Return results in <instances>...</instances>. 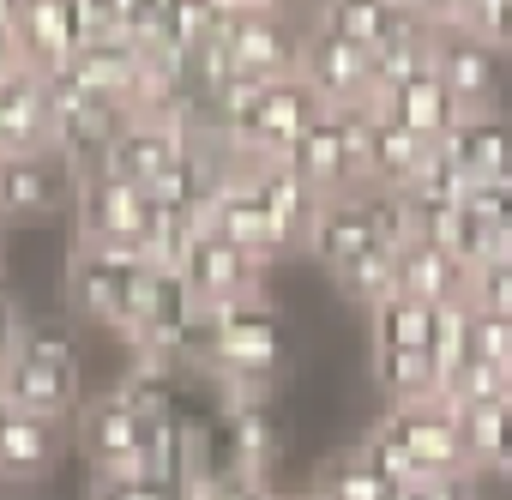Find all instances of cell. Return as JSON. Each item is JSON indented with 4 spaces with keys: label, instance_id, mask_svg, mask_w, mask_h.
<instances>
[{
    "label": "cell",
    "instance_id": "obj_1",
    "mask_svg": "<svg viewBox=\"0 0 512 500\" xmlns=\"http://www.w3.org/2000/svg\"><path fill=\"white\" fill-rule=\"evenodd\" d=\"M211 356L205 374L229 392V398H272L278 380L296 362V338L284 326V314L266 296H247L229 308H211Z\"/></svg>",
    "mask_w": 512,
    "mask_h": 500
},
{
    "label": "cell",
    "instance_id": "obj_2",
    "mask_svg": "<svg viewBox=\"0 0 512 500\" xmlns=\"http://www.w3.org/2000/svg\"><path fill=\"white\" fill-rule=\"evenodd\" d=\"M85 392V368H79V338L61 320H25V344L19 356L0 368V404L19 416H43V422H67L79 410Z\"/></svg>",
    "mask_w": 512,
    "mask_h": 500
},
{
    "label": "cell",
    "instance_id": "obj_3",
    "mask_svg": "<svg viewBox=\"0 0 512 500\" xmlns=\"http://www.w3.org/2000/svg\"><path fill=\"white\" fill-rule=\"evenodd\" d=\"M151 284V260L139 247H103V241H73V266H67V290L73 308L97 326H109L115 338L133 332L139 296Z\"/></svg>",
    "mask_w": 512,
    "mask_h": 500
},
{
    "label": "cell",
    "instance_id": "obj_4",
    "mask_svg": "<svg viewBox=\"0 0 512 500\" xmlns=\"http://www.w3.org/2000/svg\"><path fill=\"white\" fill-rule=\"evenodd\" d=\"M320 109H326V103H320L302 79H272L241 115L223 121L217 139H223V151L241 157V163H272V157H290V145L314 127Z\"/></svg>",
    "mask_w": 512,
    "mask_h": 500
},
{
    "label": "cell",
    "instance_id": "obj_5",
    "mask_svg": "<svg viewBox=\"0 0 512 500\" xmlns=\"http://www.w3.org/2000/svg\"><path fill=\"white\" fill-rule=\"evenodd\" d=\"M398 440V452L410 458L416 482H470V452H464V422L446 398H422V404H386L380 416Z\"/></svg>",
    "mask_w": 512,
    "mask_h": 500
},
{
    "label": "cell",
    "instance_id": "obj_6",
    "mask_svg": "<svg viewBox=\"0 0 512 500\" xmlns=\"http://www.w3.org/2000/svg\"><path fill=\"white\" fill-rule=\"evenodd\" d=\"M73 217H79V241H103V247H139L145 254V235H151V193L109 175V169H91L79 175V193H73Z\"/></svg>",
    "mask_w": 512,
    "mask_h": 500
},
{
    "label": "cell",
    "instance_id": "obj_7",
    "mask_svg": "<svg viewBox=\"0 0 512 500\" xmlns=\"http://www.w3.org/2000/svg\"><path fill=\"white\" fill-rule=\"evenodd\" d=\"M284 458V416L272 398H229L223 422H217V464L205 470H229L247 482H272Z\"/></svg>",
    "mask_w": 512,
    "mask_h": 500
},
{
    "label": "cell",
    "instance_id": "obj_8",
    "mask_svg": "<svg viewBox=\"0 0 512 500\" xmlns=\"http://www.w3.org/2000/svg\"><path fill=\"white\" fill-rule=\"evenodd\" d=\"M145 440H151V422H145L139 410H127L115 392H103V398H91V404L79 410V446H85V458L97 464V482L151 476Z\"/></svg>",
    "mask_w": 512,
    "mask_h": 500
},
{
    "label": "cell",
    "instance_id": "obj_9",
    "mask_svg": "<svg viewBox=\"0 0 512 500\" xmlns=\"http://www.w3.org/2000/svg\"><path fill=\"white\" fill-rule=\"evenodd\" d=\"M73 193H79V169L55 145L0 157V211H7V223H43V217L67 211Z\"/></svg>",
    "mask_w": 512,
    "mask_h": 500
},
{
    "label": "cell",
    "instance_id": "obj_10",
    "mask_svg": "<svg viewBox=\"0 0 512 500\" xmlns=\"http://www.w3.org/2000/svg\"><path fill=\"white\" fill-rule=\"evenodd\" d=\"M326 109H344V103H368L374 97V79H368V49L344 43L338 31H326L314 13H308V31H302V73H296Z\"/></svg>",
    "mask_w": 512,
    "mask_h": 500
},
{
    "label": "cell",
    "instance_id": "obj_11",
    "mask_svg": "<svg viewBox=\"0 0 512 500\" xmlns=\"http://www.w3.org/2000/svg\"><path fill=\"white\" fill-rule=\"evenodd\" d=\"M260 278L266 266L247 260L235 241H223L217 229H199V241L187 247V266H181V284L193 290V302L211 314V308H229V302H247L260 296Z\"/></svg>",
    "mask_w": 512,
    "mask_h": 500
},
{
    "label": "cell",
    "instance_id": "obj_12",
    "mask_svg": "<svg viewBox=\"0 0 512 500\" xmlns=\"http://www.w3.org/2000/svg\"><path fill=\"white\" fill-rule=\"evenodd\" d=\"M205 229H217L223 241H235L247 260H260V266H272L278 254H284V241H278V229H272V217L260 211V199H253V181H247V169L229 157L223 163V175H217V193H211V217H205Z\"/></svg>",
    "mask_w": 512,
    "mask_h": 500
},
{
    "label": "cell",
    "instance_id": "obj_13",
    "mask_svg": "<svg viewBox=\"0 0 512 500\" xmlns=\"http://www.w3.org/2000/svg\"><path fill=\"white\" fill-rule=\"evenodd\" d=\"M302 31H308V19H290V13H278V7H253V19L229 37L235 67H241L247 79H260V85L296 79V73H302Z\"/></svg>",
    "mask_w": 512,
    "mask_h": 500
},
{
    "label": "cell",
    "instance_id": "obj_14",
    "mask_svg": "<svg viewBox=\"0 0 512 500\" xmlns=\"http://www.w3.org/2000/svg\"><path fill=\"white\" fill-rule=\"evenodd\" d=\"M368 247H380V223H374V187H356V193H338V199H320V217H314V235H308V254L338 278L350 260H362Z\"/></svg>",
    "mask_w": 512,
    "mask_h": 500
},
{
    "label": "cell",
    "instance_id": "obj_15",
    "mask_svg": "<svg viewBox=\"0 0 512 500\" xmlns=\"http://www.w3.org/2000/svg\"><path fill=\"white\" fill-rule=\"evenodd\" d=\"M434 73H440V85L458 97L464 115H482V109H494V97H500V55H494L488 43H476L470 31H458V25L434 31Z\"/></svg>",
    "mask_w": 512,
    "mask_h": 500
},
{
    "label": "cell",
    "instance_id": "obj_16",
    "mask_svg": "<svg viewBox=\"0 0 512 500\" xmlns=\"http://www.w3.org/2000/svg\"><path fill=\"white\" fill-rule=\"evenodd\" d=\"M241 163V157H235ZM247 169V181H253V199H260V211L272 217V229H278V241H284V254L290 247H308V235H314V217H320V193L284 163V157H272V163H241Z\"/></svg>",
    "mask_w": 512,
    "mask_h": 500
},
{
    "label": "cell",
    "instance_id": "obj_17",
    "mask_svg": "<svg viewBox=\"0 0 512 500\" xmlns=\"http://www.w3.org/2000/svg\"><path fill=\"white\" fill-rule=\"evenodd\" d=\"M284 163H290L320 199H338V193H356V187H362V163H356V151H350V139H344V127H338L332 109L314 115V127L290 145Z\"/></svg>",
    "mask_w": 512,
    "mask_h": 500
},
{
    "label": "cell",
    "instance_id": "obj_18",
    "mask_svg": "<svg viewBox=\"0 0 512 500\" xmlns=\"http://www.w3.org/2000/svg\"><path fill=\"white\" fill-rule=\"evenodd\" d=\"M380 109H386L398 127H410L422 145H446V139H452V127L464 121L458 97L440 85V73H434V67H422V73H410L404 85L380 91Z\"/></svg>",
    "mask_w": 512,
    "mask_h": 500
},
{
    "label": "cell",
    "instance_id": "obj_19",
    "mask_svg": "<svg viewBox=\"0 0 512 500\" xmlns=\"http://www.w3.org/2000/svg\"><path fill=\"white\" fill-rule=\"evenodd\" d=\"M434 145H422L410 127H398L380 103H374V121H368V151H362V187H380V193H410V181L422 175Z\"/></svg>",
    "mask_w": 512,
    "mask_h": 500
},
{
    "label": "cell",
    "instance_id": "obj_20",
    "mask_svg": "<svg viewBox=\"0 0 512 500\" xmlns=\"http://www.w3.org/2000/svg\"><path fill=\"white\" fill-rule=\"evenodd\" d=\"M440 151H446V157L464 169V181H470V187H482V181H500V175H512V121H506L500 109L464 115Z\"/></svg>",
    "mask_w": 512,
    "mask_h": 500
},
{
    "label": "cell",
    "instance_id": "obj_21",
    "mask_svg": "<svg viewBox=\"0 0 512 500\" xmlns=\"http://www.w3.org/2000/svg\"><path fill=\"white\" fill-rule=\"evenodd\" d=\"M398 290L428 302V308H464L470 302V272L446 254V247H428V241H410L398 254Z\"/></svg>",
    "mask_w": 512,
    "mask_h": 500
},
{
    "label": "cell",
    "instance_id": "obj_22",
    "mask_svg": "<svg viewBox=\"0 0 512 500\" xmlns=\"http://www.w3.org/2000/svg\"><path fill=\"white\" fill-rule=\"evenodd\" d=\"M55 452H61V422L7 410V422H0V482H31V476H43L55 464Z\"/></svg>",
    "mask_w": 512,
    "mask_h": 500
},
{
    "label": "cell",
    "instance_id": "obj_23",
    "mask_svg": "<svg viewBox=\"0 0 512 500\" xmlns=\"http://www.w3.org/2000/svg\"><path fill=\"white\" fill-rule=\"evenodd\" d=\"M368 374L392 404H422L440 398V374L428 350H392V344H368Z\"/></svg>",
    "mask_w": 512,
    "mask_h": 500
},
{
    "label": "cell",
    "instance_id": "obj_24",
    "mask_svg": "<svg viewBox=\"0 0 512 500\" xmlns=\"http://www.w3.org/2000/svg\"><path fill=\"white\" fill-rule=\"evenodd\" d=\"M458 422H464L470 470H500V476H512V398H494V404L458 410Z\"/></svg>",
    "mask_w": 512,
    "mask_h": 500
},
{
    "label": "cell",
    "instance_id": "obj_25",
    "mask_svg": "<svg viewBox=\"0 0 512 500\" xmlns=\"http://www.w3.org/2000/svg\"><path fill=\"white\" fill-rule=\"evenodd\" d=\"M326 31H338L344 43H356V49H380L398 25H404V7H392V0H332V7H320L314 13Z\"/></svg>",
    "mask_w": 512,
    "mask_h": 500
},
{
    "label": "cell",
    "instance_id": "obj_26",
    "mask_svg": "<svg viewBox=\"0 0 512 500\" xmlns=\"http://www.w3.org/2000/svg\"><path fill=\"white\" fill-rule=\"evenodd\" d=\"M434 338V308L416 296H386L380 308H368V344H392V350H428Z\"/></svg>",
    "mask_w": 512,
    "mask_h": 500
},
{
    "label": "cell",
    "instance_id": "obj_27",
    "mask_svg": "<svg viewBox=\"0 0 512 500\" xmlns=\"http://www.w3.org/2000/svg\"><path fill=\"white\" fill-rule=\"evenodd\" d=\"M338 290L350 296V302H362V308H380L386 296H398V247H368L362 260H350L344 272H338Z\"/></svg>",
    "mask_w": 512,
    "mask_h": 500
},
{
    "label": "cell",
    "instance_id": "obj_28",
    "mask_svg": "<svg viewBox=\"0 0 512 500\" xmlns=\"http://www.w3.org/2000/svg\"><path fill=\"white\" fill-rule=\"evenodd\" d=\"M440 398H446L452 410H476V404L512 398V368H506V362H488V356H464V368L440 386Z\"/></svg>",
    "mask_w": 512,
    "mask_h": 500
},
{
    "label": "cell",
    "instance_id": "obj_29",
    "mask_svg": "<svg viewBox=\"0 0 512 500\" xmlns=\"http://www.w3.org/2000/svg\"><path fill=\"white\" fill-rule=\"evenodd\" d=\"M308 488H314V494H326V500H392V494H398L392 482H380V476L356 458V446H350V452H338V458H326V464H320V476H314Z\"/></svg>",
    "mask_w": 512,
    "mask_h": 500
},
{
    "label": "cell",
    "instance_id": "obj_30",
    "mask_svg": "<svg viewBox=\"0 0 512 500\" xmlns=\"http://www.w3.org/2000/svg\"><path fill=\"white\" fill-rule=\"evenodd\" d=\"M428 356H434L440 386L464 368V356H470V302H464V308H434V338H428Z\"/></svg>",
    "mask_w": 512,
    "mask_h": 500
},
{
    "label": "cell",
    "instance_id": "obj_31",
    "mask_svg": "<svg viewBox=\"0 0 512 500\" xmlns=\"http://www.w3.org/2000/svg\"><path fill=\"white\" fill-rule=\"evenodd\" d=\"M458 31H470L494 55H512V0H470L458 13Z\"/></svg>",
    "mask_w": 512,
    "mask_h": 500
},
{
    "label": "cell",
    "instance_id": "obj_32",
    "mask_svg": "<svg viewBox=\"0 0 512 500\" xmlns=\"http://www.w3.org/2000/svg\"><path fill=\"white\" fill-rule=\"evenodd\" d=\"M470 308H476V314H494V320L512 326V254L488 260V266L470 278Z\"/></svg>",
    "mask_w": 512,
    "mask_h": 500
},
{
    "label": "cell",
    "instance_id": "obj_33",
    "mask_svg": "<svg viewBox=\"0 0 512 500\" xmlns=\"http://www.w3.org/2000/svg\"><path fill=\"white\" fill-rule=\"evenodd\" d=\"M494 229H500V241H506V254H512V175H500V181H482V187H470L464 193Z\"/></svg>",
    "mask_w": 512,
    "mask_h": 500
},
{
    "label": "cell",
    "instance_id": "obj_34",
    "mask_svg": "<svg viewBox=\"0 0 512 500\" xmlns=\"http://www.w3.org/2000/svg\"><path fill=\"white\" fill-rule=\"evenodd\" d=\"M470 356H488V362H506L512 368V326L470 308Z\"/></svg>",
    "mask_w": 512,
    "mask_h": 500
},
{
    "label": "cell",
    "instance_id": "obj_35",
    "mask_svg": "<svg viewBox=\"0 0 512 500\" xmlns=\"http://www.w3.org/2000/svg\"><path fill=\"white\" fill-rule=\"evenodd\" d=\"M181 482H169V476H121V482H97V500H181Z\"/></svg>",
    "mask_w": 512,
    "mask_h": 500
},
{
    "label": "cell",
    "instance_id": "obj_36",
    "mask_svg": "<svg viewBox=\"0 0 512 500\" xmlns=\"http://www.w3.org/2000/svg\"><path fill=\"white\" fill-rule=\"evenodd\" d=\"M19 344H25V314H19V302L7 290H0V368L19 356Z\"/></svg>",
    "mask_w": 512,
    "mask_h": 500
},
{
    "label": "cell",
    "instance_id": "obj_37",
    "mask_svg": "<svg viewBox=\"0 0 512 500\" xmlns=\"http://www.w3.org/2000/svg\"><path fill=\"white\" fill-rule=\"evenodd\" d=\"M302 500H326V494H314V488H302Z\"/></svg>",
    "mask_w": 512,
    "mask_h": 500
},
{
    "label": "cell",
    "instance_id": "obj_38",
    "mask_svg": "<svg viewBox=\"0 0 512 500\" xmlns=\"http://www.w3.org/2000/svg\"><path fill=\"white\" fill-rule=\"evenodd\" d=\"M0 229H7V211H0Z\"/></svg>",
    "mask_w": 512,
    "mask_h": 500
},
{
    "label": "cell",
    "instance_id": "obj_39",
    "mask_svg": "<svg viewBox=\"0 0 512 500\" xmlns=\"http://www.w3.org/2000/svg\"><path fill=\"white\" fill-rule=\"evenodd\" d=\"M0 422H7V404H0Z\"/></svg>",
    "mask_w": 512,
    "mask_h": 500
},
{
    "label": "cell",
    "instance_id": "obj_40",
    "mask_svg": "<svg viewBox=\"0 0 512 500\" xmlns=\"http://www.w3.org/2000/svg\"><path fill=\"white\" fill-rule=\"evenodd\" d=\"M470 500H476V494H470Z\"/></svg>",
    "mask_w": 512,
    "mask_h": 500
}]
</instances>
